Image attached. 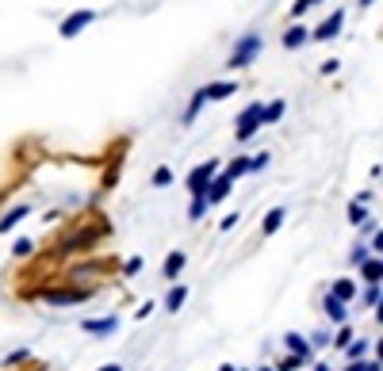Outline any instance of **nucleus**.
Wrapping results in <instances>:
<instances>
[{"mask_svg": "<svg viewBox=\"0 0 383 371\" xmlns=\"http://www.w3.org/2000/svg\"><path fill=\"white\" fill-rule=\"evenodd\" d=\"M261 46H265V39H261L257 31H250L245 39H238V46L230 50V61H226V69H245V66H253V61H257V54H261Z\"/></svg>", "mask_w": 383, "mask_h": 371, "instance_id": "1", "label": "nucleus"}, {"mask_svg": "<svg viewBox=\"0 0 383 371\" xmlns=\"http://www.w3.org/2000/svg\"><path fill=\"white\" fill-rule=\"evenodd\" d=\"M265 126V104H250V108L238 115V123H234V138L238 142H250L253 134Z\"/></svg>", "mask_w": 383, "mask_h": 371, "instance_id": "2", "label": "nucleus"}, {"mask_svg": "<svg viewBox=\"0 0 383 371\" xmlns=\"http://www.w3.org/2000/svg\"><path fill=\"white\" fill-rule=\"evenodd\" d=\"M92 19H96V12H92V8H77V12H69V16L58 23V35H62V39H77L84 27H92Z\"/></svg>", "mask_w": 383, "mask_h": 371, "instance_id": "3", "label": "nucleus"}, {"mask_svg": "<svg viewBox=\"0 0 383 371\" xmlns=\"http://www.w3.org/2000/svg\"><path fill=\"white\" fill-rule=\"evenodd\" d=\"M215 173H218V161H203V165H196L188 173V191H192V196H203L207 184L215 180Z\"/></svg>", "mask_w": 383, "mask_h": 371, "instance_id": "4", "label": "nucleus"}, {"mask_svg": "<svg viewBox=\"0 0 383 371\" xmlns=\"http://www.w3.org/2000/svg\"><path fill=\"white\" fill-rule=\"evenodd\" d=\"M342 27H345V12L337 8V12H330V16L322 19V23L310 31V42H330V39H337L342 35Z\"/></svg>", "mask_w": 383, "mask_h": 371, "instance_id": "5", "label": "nucleus"}, {"mask_svg": "<svg viewBox=\"0 0 383 371\" xmlns=\"http://www.w3.org/2000/svg\"><path fill=\"white\" fill-rule=\"evenodd\" d=\"M230 188H234V180L226 173H215V180L207 184V191H203V196H207V203L215 207V203H223L226 196H230Z\"/></svg>", "mask_w": 383, "mask_h": 371, "instance_id": "6", "label": "nucleus"}, {"mask_svg": "<svg viewBox=\"0 0 383 371\" xmlns=\"http://www.w3.org/2000/svg\"><path fill=\"white\" fill-rule=\"evenodd\" d=\"M27 215H31V207H27V203H16V207H8V211H4V215H0V234L16 230V226L24 222Z\"/></svg>", "mask_w": 383, "mask_h": 371, "instance_id": "7", "label": "nucleus"}, {"mask_svg": "<svg viewBox=\"0 0 383 371\" xmlns=\"http://www.w3.org/2000/svg\"><path fill=\"white\" fill-rule=\"evenodd\" d=\"M283 50H299V46H307L310 42V31L303 23H295V27H288V31H283Z\"/></svg>", "mask_w": 383, "mask_h": 371, "instance_id": "8", "label": "nucleus"}, {"mask_svg": "<svg viewBox=\"0 0 383 371\" xmlns=\"http://www.w3.org/2000/svg\"><path fill=\"white\" fill-rule=\"evenodd\" d=\"M88 298V291L73 287V291H46V303L50 306H69V303H84Z\"/></svg>", "mask_w": 383, "mask_h": 371, "instance_id": "9", "label": "nucleus"}, {"mask_svg": "<svg viewBox=\"0 0 383 371\" xmlns=\"http://www.w3.org/2000/svg\"><path fill=\"white\" fill-rule=\"evenodd\" d=\"M203 92H207V104H218V99L234 96L238 84H234V81H211V84H203Z\"/></svg>", "mask_w": 383, "mask_h": 371, "instance_id": "10", "label": "nucleus"}, {"mask_svg": "<svg viewBox=\"0 0 383 371\" xmlns=\"http://www.w3.org/2000/svg\"><path fill=\"white\" fill-rule=\"evenodd\" d=\"M119 330V318H92V322H84V333H92V337H104V333H115Z\"/></svg>", "mask_w": 383, "mask_h": 371, "instance_id": "11", "label": "nucleus"}, {"mask_svg": "<svg viewBox=\"0 0 383 371\" xmlns=\"http://www.w3.org/2000/svg\"><path fill=\"white\" fill-rule=\"evenodd\" d=\"M203 104H207V92H203V88H196V96H192V104L184 108V119H180V123H184V126H192V123H196V115H200V108H203Z\"/></svg>", "mask_w": 383, "mask_h": 371, "instance_id": "12", "label": "nucleus"}, {"mask_svg": "<svg viewBox=\"0 0 383 371\" xmlns=\"http://www.w3.org/2000/svg\"><path fill=\"white\" fill-rule=\"evenodd\" d=\"M283 215H288L283 207H272V211L265 215V222H261V230H265V234H276V230L283 226Z\"/></svg>", "mask_w": 383, "mask_h": 371, "instance_id": "13", "label": "nucleus"}, {"mask_svg": "<svg viewBox=\"0 0 383 371\" xmlns=\"http://www.w3.org/2000/svg\"><path fill=\"white\" fill-rule=\"evenodd\" d=\"M180 268H184V253H169L161 276H165V280H176V276H180Z\"/></svg>", "mask_w": 383, "mask_h": 371, "instance_id": "14", "label": "nucleus"}, {"mask_svg": "<svg viewBox=\"0 0 383 371\" xmlns=\"http://www.w3.org/2000/svg\"><path fill=\"white\" fill-rule=\"evenodd\" d=\"M360 272H364L368 283H380L383 280V260H368L364 256V260H360Z\"/></svg>", "mask_w": 383, "mask_h": 371, "instance_id": "15", "label": "nucleus"}, {"mask_svg": "<svg viewBox=\"0 0 383 371\" xmlns=\"http://www.w3.org/2000/svg\"><path fill=\"white\" fill-rule=\"evenodd\" d=\"M326 314H330V322L342 325V322H345V303H342L337 295H330V298H326Z\"/></svg>", "mask_w": 383, "mask_h": 371, "instance_id": "16", "label": "nucleus"}, {"mask_svg": "<svg viewBox=\"0 0 383 371\" xmlns=\"http://www.w3.org/2000/svg\"><path fill=\"white\" fill-rule=\"evenodd\" d=\"M283 345L292 348V352H299L303 360H310V345H307V341L299 337V333H288V337H283Z\"/></svg>", "mask_w": 383, "mask_h": 371, "instance_id": "17", "label": "nucleus"}, {"mask_svg": "<svg viewBox=\"0 0 383 371\" xmlns=\"http://www.w3.org/2000/svg\"><path fill=\"white\" fill-rule=\"evenodd\" d=\"M283 111H288V104H283V99H272V104L265 108V126L280 123V119H283Z\"/></svg>", "mask_w": 383, "mask_h": 371, "instance_id": "18", "label": "nucleus"}, {"mask_svg": "<svg viewBox=\"0 0 383 371\" xmlns=\"http://www.w3.org/2000/svg\"><path fill=\"white\" fill-rule=\"evenodd\" d=\"M250 173V157H234L230 165H226V176H230V180H238V176H245Z\"/></svg>", "mask_w": 383, "mask_h": 371, "instance_id": "19", "label": "nucleus"}, {"mask_svg": "<svg viewBox=\"0 0 383 371\" xmlns=\"http://www.w3.org/2000/svg\"><path fill=\"white\" fill-rule=\"evenodd\" d=\"M207 196H192V207H188V218H192V222H196V218H203V215H207Z\"/></svg>", "mask_w": 383, "mask_h": 371, "instance_id": "20", "label": "nucleus"}, {"mask_svg": "<svg viewBox=\"0 0 383 371\" xmlns=\"http://www.w3.org/2000/svg\"><path fill=\"white\" fill-rule=\"evenodd\" d=\"M333 295L342 298V303H349V298L357 295V283H353V280H337V283H333Z\"/></svg>", "mask_w": 383, "mask_h": 371, "instance_id": "21", "label": "nucleus"}, {"mask_svg": "<svg viewBox=\"0 0 383 371\" xmlns=\"http://www.w3.org/2000/svg\"><path fill=\"white\" fill-rule=\"evenodd\" d=\"M184 298H188V287H173V291H169V298H165V306L176 314V310L184 306Z\"/></svg>", "mask_w": 383, "mask_h": 371, "instance_id": "22", "label": "nucleus"}, {"mask_svg": "<svg viewBox=\"0 0 383 371\" xmlns=\"http://www.w3.org/2000/svg\"><path fill=\"white\" fill-rule=\"evenodd\" d=\"M150 184H153V188H169V184H173V169H165V165H161V169H153Z\"/></svg>", "mask_w": 383, "mask_h": 371, "instance_id": "23", "label": "nucleus"}, {"mask_svg": "<svg viewBox=\"0 0 383 371\" xmlns=\"http://www.w3.org/2000/svg\"><path fill=\"white\" fill-rule=\"evenodd\" d=\"M35 253V241L31 238H16V245H12V256H31Z\"/></svg>", "mask_w": 383, "mask_h": 371, "instance_id": "24", "label": "nucleus"}, {"mask_svg": "<svg viewBox=\"0 0 383 371\" xmlns=\"http://www.w3.org/2000/svg\"><path fill=\"white\" fill-rule=\"evenodd\" d=\"M345 352H349V360H364L368 341H349V345H345Z\"/></svg>", "mask_w": 383, "mask_h": 371, "instance_id": "25", "label": "nucleus"}, {"mask_svg": "<svg viewBox=\"0 0 383 371\" xmlns=\"http://www.w3.org/2000/svg\"><path fill=\"white\" fill-rule=\"evenodd\" d=\"M364 218H368V215H364V203H360V199H357V203H349V222L360 226Z\"/></svg>", "mask_w": 383, "mask_h": 371, "instance_id": "26", "label": "nucleus"}, {"mask_svg": "<svg viewBox=\"0 0 383 371\" xmlns=\"http://www.w3.org/2000/svg\"><path fill=\"white\" fill-rule=\"evenodd\" d=\"M315 4H322V0H295V4H292V16L299 19L303 12H310V8H315Z\"/></svg>", "mask_w": 383, "mask_h": 371, "instance_id": "27", "label": "nucleus"}, {"mask_svg": "<svg viewBox=\"0 0 383 371\" xmlns=\"http://www.w3.org/2000/svg\"><path fill=\"white\" fill-rule=\"evenodd\" d=\"M27 356H31V352H27V348H16V352H8V360H4V368H16V363H24Z\"/></svg>", "mask_w": 383, "mask_h": 371, "instance_id": "28", "label": "nucleus"}, {"mask_svg": "<svg viewBox=\"0 0 383 371\" xmlns=\"http://www.w3.org/2000/svg\"><path fill=\"white\" fill-rule=\"evenodd\" d=\"M299 368H303V356H299V352H292L288 360L280 363V371H299Z\"/></svg>", "mask_w": 383, "mask_h": 371, "instance_id": "29", "label": "nucleus"}, {"mask_svg": "<svg viewBox=\"0 0 383 371\" xmlns=\"http://www.w3.org/2000/svg\"><path fill=\"white\" fill-rule=\"evenodd\" d=\"M349 341H353V330H349V325H342V330H337V337H333V345H337V348H345Z\"/></svg>", "mask_w": 383, "mask_h": 371, "instance_id": "30", "label": "nucleus"}, {"mask_svg": "<svg viewBox=\"0 0 383 371\" xmlns=\"http://www.w3.org/2000/svg\"><path fill=\"white\" fill-rule=\"evenodd\" d=\"M268 165V153H257V157H250V173H261V169Z\"/></svg>", "mask_w": 383, "mask_h": 371, "instance_id": "31", "label": "nucleus"}, {"mask_svg": "<svg viewBox=\"0 0 383 371\" xmlns=\"http://www.w3.org/2000/svg\"><path fill=\"white\" fill-rule=\"evenodd\" d=\"M138 268H142V256H131V260L123 264V276H134Z\"/></svg>", "mask_w": 383, "mask_h": 371, "instance_id": "32", "label": "nucleus"}, {"mask_svg": "<svg viewBox=\"0 0 383 371\" xmlns=\"http://www.w3.org/2000/svg\"><path fill=\"white\" fill-rule=\"evenodd\" d=\"M380 368H383V363H353L349 371H380Z\"/></svg>", "mask_w": 383, "mask_h": 371, "instance_id": "33", "label": "nucleus"}, {"mask_svg": "<svg viewBox=\"0 0 383 371\" xmlns=\"http://www.w3.org/2000/svg\"><path fill=\"white\" fill-rule=\"evenodd\" d=\"M372 245H375V253H383V230L375 234V241H372Z\"/></svg>", "mask_w": 383, "mask_h": 371, "instance_id": "34", "label": "nucleus"}, {"mask_svg": "<svg viewBox=\"0 0 383 371\" xmlns=\"http://www.w3.org/2000/svg\"><path fill=\"white\" fill-rule=\"evenodd\" d=\"M375 322L383 325V298H380V303H375Z\"/></svg>", "mask_w": 383, "mask_h": 371, "instance_id": "35", "label": "nucleus"}, {"mask_svg": "<svg viewBox=\"0 0 383 371\" xmlns=\"http://www.w3.org/2000/svg\"><path fill=\"white\" fill-rule=\"evenodd\" d=\"M100 371H123V368H119V363H104Z\"/></svg>", "mask_w": 383, "mask_h": 371, "instance_id": "36", "label": "nucleus"}, {"mask_svg": "<svg viewBox=\"0 0 383 371\" xmlns=\"http://www.w3.org/2000/svg\"><path fill=\"white\" fill-rule=\"evenodd\" d=\"M372 4H375V0H360V8H372Z\"/></svg>", "mask_w": 383, "mask_h": 371, "instance_id": "37", "label": "nucleus"}, {"mask_svg": "<svg viewBox=\"0 0 383 371\" xmlns=\"http://www.w3.org/2000/svg\"><path fill=\"white\" fill-rule=\"evenodd\" d=\"M375 352H380V363H383V341H380V348H375Z\"/></svg>", "mask_w": 383, "mask_h": 371, "instance_id": "38", "label": "nucleus"}, {"mask_svg": "<svg viewBox=\"0 0 383 371\" xmlns=\"http://www.w3.org/2000/svg\"><path fill=\"white\" fill-rule=\"evenodd\" d=\"M315 371H326V363H315Z\"/></svg>", "mask_w": 383, "mask_h": 371, "instance_id": "39", "label": "nucleus"}, {"mask_svg": "<svg viewBox=\"0 0 383 371\" xmlns=\"http://www.w3.org/2000/svg\"><path fill=\"white\" fill-rule=\"evenodd\" d=\"M223 371H234V368H230V363H223Z\"/></svg>", "mask_w": 383, "mask_h": 371, "instance_id": "40", "label": "nucleus"}, {"mask_svg": "<svg viewBox=\"0 0 383 371\" xmlns=\"http://www.w3.org/2000/svg\"><path fill=\"white\" fill-rule=\"evenodd\" d=\"M265 371H268V368H265Z\"/></svg>", "mask_w": 383, "mask_h": 371, "instance_id": "41", "label": "nucleus"}]
</instances>
